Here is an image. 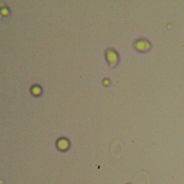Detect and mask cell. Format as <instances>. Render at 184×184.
<instances>
[{
    "label": "cell",
    "instance_id": "obj_1",
    "mask_svg": "<svg viewBox=\"0 0 184 184\" xmlns=\"http://www.w3.org/2000/svg\"><path fill=\"white\" fill-rule=\"evenodd\" d=\"M59 148L61 149H65L68 147V142L65 140H61L58 143Z\"/></svg>",
    "mask_w": 184,
    "mask_h": 184
},
{
    "label": "cell",
    "instance_id": "obj_2",
    "mask_svg": "<svg viewBox=\"0 0 184 184\" xmlns=\"http://www.w3.org/2000/svg\"><path fill=\"white\" fill-rule=\"evenodd\" d=\"M107 56H108V60L111 61V62H114L116 60V55L112 52H110L107 54Z\"/></svg>",
    "mask_w": 184,
    "mask_h": 184
},
{
    "label": "cell",
    "instance_id": "obj_3",
    "mask_svg": "<svg viewBox=\"0 0 184 184\" xmlns=\"http://www.w3.org/2000/svg\"><path fill=\"white\" fill-rule=\"evenodd\" d=\"M34 94H39L40 93V89L39 88H36L34 89Z\"/></svg>",
    "mask_w": 184,
    "mask_h": 184
}]
</instances>
